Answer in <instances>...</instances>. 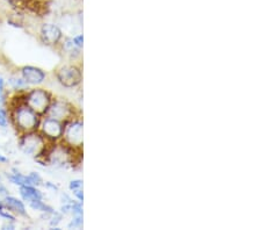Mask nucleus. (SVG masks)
Returning a JSON list of instances; mask_svg holds the SVG:
<instances>
[{"instance_id":"nucleus-9","label":"nucleus","mask_w":261,"mask_h":230,"mask_svg":"<svg viewBox=\"0 0 261 230\" xmlns=\"http://www.w3.org/2000/svg\"><path fill=\"white\" fill-rule=\"evenodd\" d=\"M19 74L22 77L29 86H40L47 79V72L39 66L24 65L20 68Z\"/></svg>"},{"instance_id":"nucleus-4","label":"nucleus","mask_w":261,"mask_h":230,"mask_svg":"<svg viewBox=\"0 0 261 230\" xmlns=\"http://www.w3.org/2000/svg\"><path fill=\"white\" fill-rule=\"evenodd\" d=\"M55 78L64 89H75L83 83L82 68L72 63H65L55 70Z\"/></svg>"},{"instance_id":"nucleus-13","label":"nucleus","mask_w":261,"mask_h":230,"mask_svg":"<svg viewBox=\"0 0 261 230\" xmlns=\"http://www.w3.org/2000/svg\"><path fill=\"white\" fill-rule=\"evenodd\" d=\"M19 193L22 201H26L27 203L33 201L36 199H43L44 194L37 188L36 186L32 185H23L19 186Z\"/></svg>"},{"instance_id":"nucleus-12","label":"nucleus","mask_w":261,"mask_h":230,"mask_svg":"<svg viewBox=\"0 0 261 230\" xmlns=\"http://www.w3.org/2000/svg\"><path fill=\"white\" fill-rule=\"evenodd\" d=\"M6 89H10L11 91L15 92V93H23V92L28 91L31 86L28 85L26 81L20 76V74H11L5 81Z\"/></svg>"},{"instance_id":"nucleus-26","label":"nucleus","mask_w":261,"mask_h":230,"mask_svg":"<svg viewBox=\"0 0 261 230\" xmlns=\"http://www.w3.org/2000/svg\"><path fill=\"white\" fill-rule=\"evenodd\" d=\"M6 163H8V158L0 151V164H6Z\"/></svg>"},{"instance_id":"nucleus-5","label":"nucleus","mask_w":261,"mask_h":230,"mask_svg":"<svg viewBox=\"0 0 261 230\" xmlns=\"http://www.w3.org/2000/svg\"><path fill=\"white\" fill-rule=\"evenodd\" d=\"M62 142L75 150H83L84 145V122L81 116L64 123V134Z\"/></svg>"},{"instance_id":"nucleus-3","label":"nucleus","mask_w":261,"mask_h":230,"mask_svg":"<svg viewBox=\"0 0 261 230\" xmlns=\"http://www.w3.org/2000/svg\"><path fill=\"white\" fill-rule=\"evenodd\" d=\"M22 99L24 104L28 105L34 112H36L41 116H44L47 114L54 97L50 91L43 89V87L35 86L24 92Z\"/></svg>"},{"instance_id":"nucleus-2","label":"nucleus","mask_w":261,"mask_h":230,"mask_svg":"<svg viewBox=\"0 0 261 230\" xmlns=\"http://www.w3.org/2000/svg\"><path fill=\"white\" fill-rule=\"evenodd\" d=\"M51 143L53 142H49L39 131H35L19 135L18 146L21 152L45 166V155Z\"/></svg>"},{"instance_id":"nucleus-27","label":"nucleus","mask_w":261,"mask_h":230,"mask_svg":"<svg viewBox=\"0 0 261 230\" xmlns=\"http://www.w3.org/2000/svg\"><path fill=\"white\" fill-rule=\"evenodd\" d=\"M0 24H2V19H0Z\"/></svg>"},{"instance_id":"nucleus-16","label":"nucleus","mask_w":261,"mask_h":230,"mask_svg":"<svg viewBox=\"0 0 261 230\" xmlns=\"http://www.w3.org/2000/svg\"><path fill=\"white\" fill-rule=\"evenodd\" d=\"M8 100V91L6 89V83L3 76H0V105L6 106Z\"/></svg>"},{"instance_id":"nucleus-20","label":"nucleus","mask_w":261,"mask_h":230,"mask_svg":"<svg viewBox=\"0 0 261 230\" xmlns=\"http://www.w3.org/2000/svg\"><path fill=\"white\" fill-rule=\"evenodd\" d=\"M83 186H84V183L82 179H74V181L70 182L69 190L73 191V190H77V188H83Z\"/></svg>"},{"instance_id":"nucleus-25","label":"nucleus","mask_w":261,"mask_h":230,"mask_svg":"<svg viewBox=\"0 0 261 230\" xmlns=\"http://www.w3.org/2000/svg\"><path fill=\"white\" fill-rule=\"evenodd\" d=\"M2 229H15V222H12V221H6L5 223L2 225Z\"/></svg>"},{"instance_id":"nucleus-24","label":"nucleus","mask_w":261,"mask_h":230,"mask_svg":"<svg viewBox=\"0 0 261 230\" xmlns=\"http://www.w3.org/2000/svg\"><path fill=\"white\" fill-rule=\"evenodd\" d=\"M7 195H10V192H8L7 187L0 183V196H2V199H4Z\"/></svg>"},{"instance_id":"nucleus-6","label":"nucleus","mask_w":261,"mask_h":230,"mask_svg":"<svg viewBox=\"0 0 261 230\" xmlns=\"http://www.w3.org/2000/svg\"><path fill=\"white\" fill-rule=\"evenodd\" d=\"M45 115L61 121L63 123L79 116L77 108L73 106V104L63 98H54Z\"/></svg>"},{"instance_id":"nucleus-17","label":"nucleus","mask_w":261,"mask_h":230,"mask_svg":"<svg viewBox=\"0 0 261 230\" xmlns=\"http://www.w3.org/2000/svg\"><path fill=\"white\" fill-rule=\"evenodd\" d=\"M8 123H10V116H8L7 107L0 105V128H7Z\"/></svg>"},{"instance_id":"nucleus-22","label":"nucleus","mask_w":261,"mask_h":230,"mask_svg":"<svg viewBox=\"0 0 261 230\" xmlns=\"http://www.w3.org/2000/svg\"><path fill=\"white\" fill-rule=\"evenodd\" d=\"M72 40H73V42H74V44L77 45L78 48L83 49V47H84V35H83V34L74 35V36L72 37Z\"/></svg>"},{"instance_id":"nucleus-15","label":"nucleus","mask_w":261,"mask_h":230,"mask_svg":"<svg viewBox=\"0 0 261 230\" xmlns=\"http://www.w3.org/2000/svg\"><path fill=\"white\" fill-rule=\"evenodd\" d=\"M28 206L31 207L33 211H37V212H41L43 213V214H49L51 215L53 213L55 212V209L49 206L48 203H45L43 201V199H36V200H33V201L28 202Z\"/></svg>"},{"instance_id":"nucleus-19","label":"nucleus","mask_w":261,"mask_h":230,"mask_svg":"<svg viewBox=\"0 0 261 230\" xmlns=\"http://www.w3.org/2000/svg\"><path fill=\"white\" fill-rule=\"evenodd\" d=\"M83 225H84L83 215H72V219H71L70 223L67 224V228L69 229H82Z\"/></svg>"},{"instance_id":"nucleus-7","label":"nucleus","mask_w":261,"mask_h":230,"mask_svg":"<svg viewBox=\"0 0 261 230\" xmlns=\"http://www.w3.org/2000/svg\"><path fill=\"white\" fill-rule=\"evenodd\" d=\"M39 132L43 135L49 142H60L63 139L64 134V123L48 115L42 116Z\"/></svg>"},{"instance_id":"nucleus-14","label":"nucleus","mask_w":261,"mask_h":230,"mask_svg":"<svg viewBox=\"0 0 261 230\" xmlns=\"http://www.w3.org/2000/svg\"><path fill=\"white\" fill-rule=\"evenodd\" d=\"M6 178L10 181L12 184H14L16 186H23V185H31V182H29L28 174L21 173L19 170L12 169L10 172L6 173Z\"/></svg>"},{"instance_id":"nucleus-1","label":"nucleus","mask_w":261,"mask_h":230,"mask_svg":"<svg viewBox=\"0 0 261 230\" xmlns=\"http://www.w3.org/2000/svg\"><path fill=\"white\" fill-rule=\"evenodd\" d=\"M24 93V92H23ZM23 93H15L13 98L8 99L6 107L10 116V123L19 133V135L29 132L39 131L42 116L34 112L22 99Z\"/></svg>"},{"instance_id":"nucleus-21","label":"nucleus","mask_w":261,"mask_h":230,"mask_svg":"<svg viewBox=\"0 0 261 230\" xmlns=\"http://www.w3.org/2000/svg\"><path fill=\"white\" fill-rule=\"evenodd\" d=\"M43 186L47 188L48 191H51V192H54V193H57L58 191H60V187H58L56 184L55 183H51V182H43Z\"/></svg>"},{"instance_id":"nucleus-10","label":"nucleus","mask_w":261,"mask_h":230,"mask_svg":"<svg viewBox=\"0 0 261 230\" xmlns=\"http://www.w3.org/2000/svg\"><path fill=\"white\" fill-rule=\"evenodd\" d=\"M4 206L6 209H8L11 213H13L14 215H18L21 217H28V213L24 202L21 199L15 198L13 195H7L3 199Z\"/></svg>"},{"instance_id":"nucleus-8","label":"nucleus","mask_w":261,"mask_h":230,"mask_svg":"<svg viewBox=\"0 0 261 230\" xmlns=\"http://www.w3.org/2000/svg\"><path fill=\"white\" fill-rule=\"evenodd\" d=\"M64 37L62 28L54 22L42 23L39 29V39L47 47L56 48Z\"/></svg>"},{"instance_id":"nucleus-11","label":"nucleus","mask_w":261,"mask_h":230,"mask_svg":"<svg viewBox=\"0 0 261 230\" xmlns=\"http://www.w3.org/2000/svg\"><path fill=\"white\" fill-rule=\"evenodd\" d=\"M58 47L61 48V50L64 53L65 56L69 57L70 61H77L78 58L82 57L83 49L78 48L77 45L74 44L72 37H70V36L63 37V40L61 41V43Z\"/></svg>"},{"instance_id":"nucleus-23","label":"nucleus","mask_w":261,"mask_h":230,"mask_svg":"<svg viewBox=\"0 0 261 230\" xmlns=\"http://www.w3.org/2000/svg\"><path fill=\"white\" fill-rule=\"evenodd\" d=\"M73 193V195L75 196V199L78 200V201L83 202L84 201V193H83V188H77V190H73L71 191Z\"/></svg>"},{"instance_id":"nucleus-28","label":"nucleus","mask_w":261,"mask_h":230,"mask_svg":"<svg viewBox=\"0 0 261 230\" xmlns=\"http://www.w3.org/2000/svg\"><path fill=\"white\" fill-rule=\"evenodd\" d=\"M0 179H2V177H0Z\"/></svg>"},{"instance_id":"nucleus-18","label":"nucleus","mask_w":261,"mask_h":230,"mask_svg":"<svg viewBox=\"0 0 261 230\" xmlns=\"http://www.w3.org/2000/svg\"><path fill=\"white\" fill-rule=\"evenodd\" d=\"M28 178H29V182H31L32 186L40 187L43 185V178L41 177V174L39 172H34V171L33 172H29Z\"/></svg>"}]
</instances>
